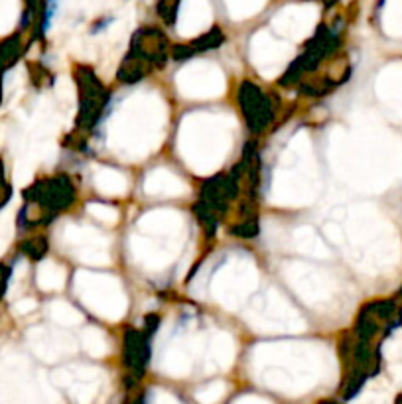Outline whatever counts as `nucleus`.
I'll use <instances>...</instances> for the list:
<instances>
[{
  "instance_id": "obj_1",
  "label": "nucleus",
  "mask_w": 402,
  "mask_h": 404,
  "mask_svg": "<svg viewBox=\"0 0 402 404\" xmlns=\"http://www.w3.org/2000/svg\"><path fill=\"white\" fill-rule=\"evenodd\" d=\"M14 18L12 0H0V32H6Z\"/></svg>"
},
{
  "instance_id": "obj_2",
  "label": "nucleus",
  "mask_w": 402,
  "mask_h": 404,
  "mask_svg": "<svg viewBox=\"0 0 402 404\" xmlns=\"http://www.w3.org/2000/svg\"><path fill=\"white\" fill-rule=\"evenodd\" d=\"M32 308H34V302L24 300V302H20V304H16V308H14V312L26 313V312H30Z\"/></svg>"
}]
</instances>
